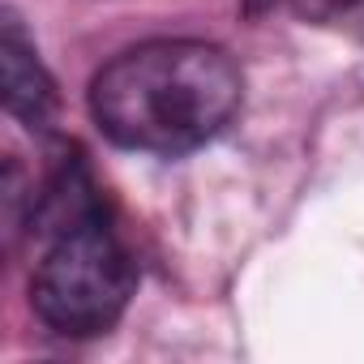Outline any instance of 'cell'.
Wrapping results in <instances>:
<instances>
[{"instance_id":"obj_1","label":"cell","mask_w":364,"mask_h":364,"mask_svg":"<svg viewBox=\"0 0 364 364\" xmlns=\"http://www.w3.org/2000/svg\"><path fill=\"white\" fill-rule=\"evenodd\" d=\"M240 107L236 60L202 39H150L90 82L95 124L124 150L189 154L219 137Z\"/></svg>"},{"instance_id":"obj_3","label":"cell","mask_w":364,"mask_h":364,"mask_svg":"<svg viewBox=\"0 0 364 364\" xmlns=\"http://www.w3.org/2000/svg\"><path fill=\"white\" fill-rule=\"evenodd\" d=\"M0 77H5V107L9 116L26 120L31 129L48 124L52 116V82L43 73V65L35 60V48L26 43L18 18H5V39H0Z\"/></svg>"},{"instance_id":"obj_4","label":"cell","mask_w":364,"mask_h":364,"mask_svg":"<svg viewBox=\"0 0 364 364\" xmlns=\"http://www.w3.org/2000/svg\"><path fill=\"white\" fill-rule=\"evenodd\" d=\"M270 5H283L296 18L313 22V26H351V22H364V0H270Z\"/></svg>"},{"instance_id":"obj_2","label":"cell","mask_w":364,"mask_h":364,"mask_svg":"<svg viewBox=\"0 0 364 364\" xmlns=\"http://www.w3.org/2000/svg\"><path fill=\"white\" fill-rule=\"evenodd\" d=\"M35 232L48 240L31 279L39 321L65 338L112 330L133 296V262L107 228L95 180L77 159L52 171L35 202Z\"/></svg>"}]
</instances>
